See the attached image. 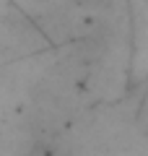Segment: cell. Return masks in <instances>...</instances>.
Wrapping results in <instances>:
<instances>
[{"instance_id": "6da1fadb", "label": "cell", "mask_w": 148, "mask_h": 156, "mask_svg": "<svg viewBox=\"0 0 148 156\" xmlns=\"http://www.w3.org/2000/svg\"><path fill=\"white\" fill-rule=\"evenodd\" d=\"M76 5H81V8H101V5H107L109 0H73Z\"/></svg>"}]
</instances>
